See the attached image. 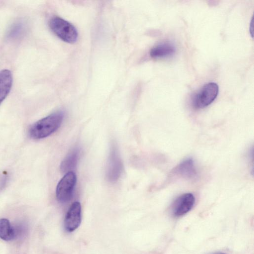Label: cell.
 <instances>
[{
  "instance_id": "1",
  "label": "cell",
  "mask_w": 254,
  "mask_h": 254,
  "mask_svg": "<svg viewBox=\"0 0 254 254\" xmlns=\"http://www.w3.org/2000/svg\"><path fill=\"white\" fill-rule=\"evenodd\" d=\"M64 116V112L60 111L39 120L30 127V136L35 139H40L50 135L60 127Z\"/></svg>"
},
{
  "instance_id": "2",
  "label": "cell",
  "mask_w": 254,
  "mask_h": 254,
  "mask_svg": "<svg viewBox=\"0 0 254 254\" xmlns=\"http://www.w3.org/2000/svg\"><path fill=\"white\" fill-rule=\"evenodd\" d=\"M51 30L61 39L68 43H74L78 38L75 27L65 20L58 17H52L49 21Z\"/></svg>"
},
{
  "instance_id": "3",
  "label": "cell",
  "mask_w": 254,
  "mask_h": 254,
  "mask_svg": "<svg viewBox=\"0 0 254 254\" xmlns=\"http://www.w3.org/2000/svg\"><path fill=\"white\" fill-rule=\"evenodd\" d=\"M219 92L218 85L214 82L205 84L192 98L191 104L195 109H202L211 104Z\"/></svg>"
},
{
  "instance_id": "4",
  "label": "cell",
  "mask_w": 254,
  "mask_h": 254,
  "mask_svg": "<svg viewBox=\"0 0 254 254\" xmlns=\"http://www.w3.org/2000/svg\"><path fill=\"white\" fill-rule=\"evenodd\" d=\"M76 183V176L72 172L66 173L61 179L56 188V197L61 203L69 201L72 198Z\"/></svg>"
},
{
  "instance_id": "5",
  "label": "cell",
  "mask_w": 254,
  "mask_h": 254,
  "mask_svg": "<svg viewBox=\"0 0 254 254\" xmlns=\"http://www.w3.org/2000/svg\"><path fill=\"white\" fill-rule=\"evenodd\" d=\"M123 164L115 144L111 145L107 169V178L111 182H116L120 177Z\"/></svg>"
},
{
  "instance_id": "6",
  "label": "cell",
  "mask_w": 254,
  "mask_h": 254,
  "mask_svg": "<svg viewBox=\"0 0 254 254\" xmlns=\"http://www.w3.org/2000/svg\"><path fill=\"white\" fill-rule=\"evenodd\" d=\"M195 203V197L191 193H186L178 196L172 203L171 212L175 217H179L189 212Z\"/></svg>"
},
{
  "instance_id": "7",
  "label": "cell",
  "mask_w": 254,
  "mask_h": 254,
  "mask_svg": "<svg viewBox=\"0 0 254 254\" xmlns=\"http://www.w3.org/2000/svg\"><path fill=\"white\" fill-rule=\"evenodd\" d=\"M81 220V207L78 201L73 202L69 208L64 220V227L68 232H72L80 225Z\"/></svg>"
},
{
  "instance_id": "8",
  "label": "cell",
  "mask_w": 254,
  "mask_h": 254,
  "mask_svg": "<svg viewBox=\"0 0 254 254\" xmlns=\"http://www.w3.org/2000/svg\"><path fill=\"white\" fill-rule=\"evenodd\" d=\"M175 176L186 179H192L197 176V170L193 160L186 159L178 165L172 171Z\"/></svg>"
},
{
  "instance_id": "9",
  "label": "cell",
  "mask_w": 254,
  "mask_h": 254,
  "mask_svg": "<svg viewBox=\"0 0 254 254\" xmlns=\"http://www.w3.org/2000/svg\"><path fill=\"white\" fill-rule=\"evenodd\" d=\"M12 75L8 69L0 71V104L8 95L12 85Z\"/></svg>"
},
{
  "instance_id": "10",
  "label": "cell",
  "mask_w": 254,
  "mask_h": 254,
  "mask_svg": "<svg viewBox=\"0 0 254 254\" xmlns=\"http://www.w3.org/2000/svg\"><path fill=\"white\" fill-rule=\"evenodd\" d=\"M176 48L174 45L168 42L160 43L150 51V56L155 59L170 57L174 54Z\"/></svg>"
},
{
  "instance_id": "11",
  "label": "cell",
  "mask_w": 254,
  "mask_h": 254,
  "mask_svg": "<svg viewBox=\"0 0 254 254\" xmlns=\"http://www.w3.org/2000/svg\"><path fill=\"white\" fill-rule=\"evenodd\" d=\"M79 154L80 150L78 148H74L72 150L62 162L60 166L61 171L64 173L71 171L77 165Z\"/></svg>"
},
{
  "instance_id": "12",
  "label": "cell",
  "mask_w": 254,
  "mask_h": 254,
  "mask_svg": "<svg viewBox=\"0 0 254 254\" xmlns=\"http://www.w3.org/2000/svg\"><path fill=\"white\" fill-rule=\"evenodd\" d=\"M15 231L8 220L0 219V238L5 241H10L15 237Z\"/></svg>"
},
{
  "instance_id": "13",
  "label": "cell",
  "mask_w": 254,
  "mask_h": 254,
  "mask_svg": "<svg viewBox=\"0 0 254 254\" xmlns=\"http://www.w3.org/2000/svg\"><path fill=\"white\" fill-rule=\"evenodd\" d=\"M25 29V26L22 22H17L14 24L8 32V36L11 38H15L21 35Z\"/></svg>"
},
{
  "instance_id": "14",
  "label": "cell",
  "mask_w": 254,
  "mask_h": 254,
  "mask_svg": "<svg viewBox=\"0 0 254 254\" xmlns=\"http://www.w3.org/2000/svg\"><path fill=\"white\" fill-rule=\"evenodd\" d=\"M7 175L5 174H3L0 176V190L4 188L7 181Z\"/></svg>"
},
{
  "instance_id": "15",
  "label": "cell",
  "mask_w": 254,
  "mask_h": 254,
  "mask_svg": "<svg viewBox=\"0 0 254 254\" xmlns=\"http://www.w3.org/2000/svg\"><path fill=\"white\" fill-rule=\"evenodd\" d=\"M213 254H225V253H222V252H217V253H214Z\"/></svg>"
}]
</instances>
